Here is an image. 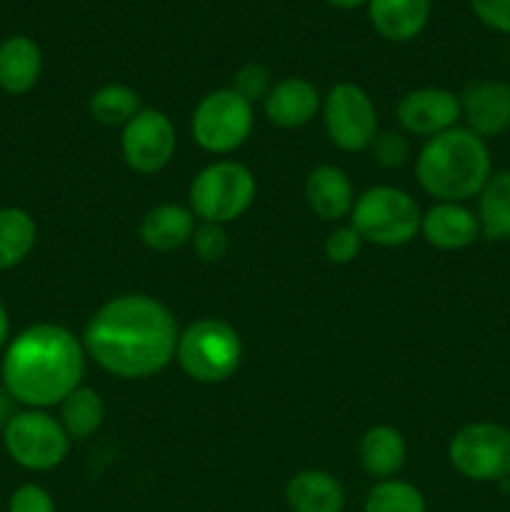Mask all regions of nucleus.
<instances>
[{
  "instance_id": "nucleus-1",
  "label": "nucleus",
  "mask_w": 510,
  "mask_h": 512,
  "mask_svg": "<svg viewBox=\"0 0 510 512\" xmlns=\"http://www.w3.org/2000/svg\"><path fill=\"white\" fill-rule=\"evenodd\" d=\"M180 330L173 313L150 295L108 300L83 333L90 358L123 380H143L168 368L178 350Z\"/></svg>"
},
{
  "instance_id": "nucleus-2",
  "label": "nucleus",
  "mask_w": 510,
  "mask_h": 512,
  "mask_svg": "<svg viewBox=\"0 0 510 512\" xmlns=\"http://www.w3.org/2000/svg\"><path fill=\"white\" fill-rule=\"evenodd\" d=\"M0 373L15 403L45 410L80 388L85 348L63 325L35 323L10 340Z\"/></svg>"
},
{
  "instance_id": "nucleus-3",
  "label": "nucleus",
  "mask_w": 510,
  "mask_h": 512,
  "mask_svg": "<svg viewBox=\"0 0 510 512\" xmlns=\"http://www.w3.org/2000/svg\"><path fill=\"white\" fill-rule=\"evenodd\" d=\"M415 173L425 193L438 203H465L485 188L493 175V160L480 135L455 125L423 145Z\"/></svg>"
},
{
  "instance_id": "nucleus-4",
  "label": "nucleus",
  "mask_w": 510,
  "mask_h": 512,
  "mask_svg": "<svg viewBox=\"0 0 510 512\" xmlns=\"http://www.w3.org/2000/svg\"><path fill=\"white\" fill-rule=\"evenodd\" d=\"M175 358L188 378L198 383H223L238 370L243 343L230 323L220 318H203L180 333Z\"/></svg>"
},
{
  "instance_id": "nucleus-5",
  "label": "nucleus",
  "mask_w": 510,
  "mask_h": 512,
  "mask_svg": "<svg viewBox=\"0 0 510 512\" xmlns=\"http://www.w3.org/2000/svg\"><path fill=\"white\" fill-rule=\"evenodd\" d=\"M350 220L355 233L368 243L380 248H398L415 238L423 215L418 203L405 190L375 185L355 200Z\"/></svg>"
},
{
  "instance_id": "nucleus-6",
  "label": "nucleus",
  "mask_w": 510,
  "mask_h": 512,
  "mask_svg": "<svg viewBox=\"0 0 510 512\" xmlns=\"http://www.w3.org/2000/svg\"><path fill=\"white\" fill-rule=\"evenodd\" d=\"M3 445L15 465L30 473H48L68 458L70 438L53 415L25 408L18 410L3 428Z\"/></svg>"
},
{
  "instance_id": "nucleus-7",
  "label": "nucleus",
  "mask_w": 510,
  "mask_h": 512,
  "mask_svg": "<svg viewBox=\"0 0 510 512\" xmlns=\"http://www.w3.org/2000/svg\"><path fill=\"white\" fill-rule=\"evenodd\" d=\"M255 198V178L235 160H218L195 175L190 185V210L203 223L225 225L238 220Z\"/></svg>"
},
{
  "instance_id": "nucleus-8",
  "label": "nucleus",
  "mask_w": 510,
  "mask_h": 512,
  "mask_svg": "<svg viewBox=\"0 0 510 512\" xmlns=\"http://www.w3.org/2000/svg\"><path fill=\"white\" fill-rule=\"evenodd\" d=\"M448 460L473 483H503L510 478V430L498 423H470L453 435Z\"/></svg>"
},
{
  "instance_id": "nucleus-9",
  "label": "nucleus",
  "mask_w": 510,
  "mask_h": 512,
  "mask_svg": "<svg viewBox=\"0 0 510 512\" xmlns=\"http://www.w3.org/2000/svg\"><path fill=\"white\" fill-rule=\"evenodd\" d=\"M190 130L195 143L208 153H233L253 133V105L233 88L213 90L195 108Z\"/></svg>"
},
{
  "instance_id": "nucleus-10",
  "label": "nucleus",
  "mask_w": 510,
  "mask_h": 512,
  "mask_svg": "<svg viewBox=\"0 0 510 512\" xmlns=\"http://www.w3.org/2000/svg\"><path fill=\"white\" fill-rule=\"evenodd\" d=\"M323 120L330 143L345 153H360L378 138V113L373 100L355 83H338L328 90Z\"/></svg>"
},
{
  "instance_id": "nucleus-11",
  "label": "nucleus",
  "mask_w": 510,
  "mask_h": 512,
  "mask_svg": "<svg viewBox=\"0 0 510 512\" xmlns=\"http://www.w3.org/2000/svg\"><path fill=\"white\" fill-rule=\"evenodd\" d=\"M120 148L130 170L140 175H153L173 160L178 135L168 115L145 108L123 128Z\"/></svg>"
},
{
  "instance_id": "nucleus-12",
  "label": "nucleus",
  "mask_w": 510,
  "mask_h": 512,
  "mask_svg": "<svg viewBox=\"0 0 510 512\" xmlns=\"http://www.w3.org/2000/svg\"><path fill=\"white\" fill-rule=\"evenodd\" d=\"M460 113V98L443 88H420L403 95L398 103V120L405 133L418 138H435L445 130L455 128Z\"/></svg>"
},
{
  "instance_id": "nucleus-13",
  "label": "nucleus",
  "mask_w": 510,
  "mask_h": 512,
  "mask_svg": "<svg viewBox=\"0 0 510 512\" xmlns=\"http://www.w3.org/2000/svg\"><path fill=\"white\" fill-rule=\"evenodd\" d=\"M460 113L465 128L483 140L510 130V83L505 80H475L460 95Z\"/></svg>"
},
{
  "instance_id": "nucleus-14",
  "label": "nucleus",
  "mask_w": 510,
  "mask_h": 512,
  "mask_svg": "<svg viewBox=\"0 0 510 512\" xmlns=\"http://www.w3.org/2000/svg\"><path fill=\"white\" fill-rule=\"evenodd\" d=\"M420 233L438 250H463L480 238V223L463 203H435L420 220Z\"/></svg>"
},
{
  "instance_id": "nucleus-15",
  "label": "nucleus",
  "mask_w": 510,
  "mask_h": 512,
  "mask_svg": "<svg viewBox=\"0 0 510 512\" xmlns=\"http://www.w3.org/2000/svg\"><path fill=\"white\" fill-rule=\"evenodd\" d=\"M265 118L285 130L303 128L315 118L320 108V95L310 80L285 78L270 88L265 95Z\"/></svg>"
},
{
  "instance_id": "nucleus-16",
  "label": "nucleus",
  "mask_w": 510,
  "mask_h": 512,
  "mask_svg": "<svg viewBox=\"0 0 510 512\" xmlns=\"http://www.w3.org/2000/svg\"><path fill=\"white\" fill-rule=\"evenodd\" d=\"M43 73V50L28 35H10L0 43V90L25 95Z\"/></svg>"
},
{
  "instance_id": "nucleus-17",
  "label": "nucleus",
  "mask_w": 510,
  "mask_h": 512,
  "mask_svg": "<svg viewBox=\"0 0 510 512\" xmlns=\"http://www.w3.org/2000/svg\"><path fill=\"white\" fill-rule=\"evenodd\" d=\"M285 503L293 512H343L345 488L325 470H303L285 485Z\"/></svg>"
},
{
  "instance_id": "nucleus-18",
  "label": "nucleus",
  "mask_w": 510,
  "mask_h": 512,
  "mask_svg": "<svg viewBox=\"0 0 510 512\" xmlns=\"http://www.w3.org/2000/svg\"><path fill=\"white\" fill-rule=\"evenodd\" d=\"M195 228L198 225H195L193 210L178 203H163L145 213L143 223H140V240L150 250L170 253V250L190 243Z\"/></svg>"
},
{
  "instance_id": "nucleus-19",
  "label": "nucleus",
  "mask_w": 510,
  "mask_h": 512,
  "mask_svg": "<svg viewBox=\"0 0 510 512\" xmlns=\"http://www.w3.org/2000/svg\"><path fill=\"white\" fill-rule=\"evenodd\" d=\"M368 18L385 40L408 43L428 25L430 0H368Z\"/></svg>"
},
{
  "instance_id": "nucleus-20",
  "label": "nucleus",
  "mask_w": 510,
  "mask_h": 512,
  "mask_svg": "<svg viewBox=\"0 0 510 512\" xmlns=\"http://www.w3.org/2000/svg\"><path fill=\"white\" fill-rule=\"evenodd\" d=\"M305 198L310 210L323 220H340L353 213V185L335 165H318L305 180Z\"/></svg>"
},
{
  "instance_id": "nucleus-21",
  "label": "nucleus",
  "mask_w": 510,
  "mask_h": 512,
  "mask_svg": "<svg viewBox=\"0 0 510 512\" xmlns=\"http://www.w3.org/2000/svg\"><path fill=\"white\" fill-rule=\"evenodd\" d=\"M405 458H408V445H405L403 435L388 425L370 428L360 440V463H363L365 473L373 478H395L405 465Z\"/></svg>"
},
{
  "instance_id": "nucleus-22",
  "label": "nucleus",
  "mask_w": 510,
  "mask_h": 512,
  "mask_svg": "<svg viewBox=\"0 0 510 512\" xmlns=\"http://www.w3.org/2000/svg\"><path fill=\"white\" fill-rule=\"evenodd\" d=\"M480 235L488 240H510V168L490 175L478 195Z\"/></svg>"
},
{
  "instance_id": "nucleus-23",
  "label": "nucleus",
  "mask_w": 510,
  "mask_h": 512,
  "mask_svg": "<svg viewBox=\"0 0 510 512\" xmlns=\"http://www.w3.org/2000/svg\"><path fill=\"white\" fill-rule=\"evenodd\" d=\"M38 225L23 208H0V270H10L23 263L35 248Z\"/></svg>"
},
{
  "instance_id": "nucleus-24",
  "label": "nucleus",
  "mask_w": 510,
  "mask_h": 512,
  "mask_svg": "<svg viewBox=\"0 0 510 512\" xmlns=\"http://www.w3.org/2000/svg\"><path fill=\"white\" fill-rule=\"evenodd\" d=\"M105 420V403L95 390L75 388L68 398L60 403V425L65 428L70 440H85L98 433Z\"/></svg>"
},
{
  "instance_id": "nucleus-25",
  "label": "nucleus",
  "mask_w": 510,
  "mask_h": 512,
  "mask_svg": "<svg viewBox=\"0 0 510 512\" xmlns=\"http://www.w3.org/2000/svg\"><path fill=\"white\" fill-rule=\"evenodd\" d=\"M88 110L95 123L108 125V128H118V125L125 128L143 108H140V98L133 88L120 83H108L90 95Z\"/></svg>"
},
{
  "instance_id": "nucleus-26",
  "label": "nucleus",
  "mask_w": 510,
  "mask_h": 512,
  "mask_svg": "<svg viewBox=\"0 0 510 512\" xmlns=\"http://www.w3.org/2000/svg\"><path fill=\"white\" fill-rule=\"evenodd\" d=\"M363 512H428V503L415 485L390 478L370 490Z\"/></svg>"
},
{
  "instance_id": "nucleus-27",
  "label": "nucleus",
  "mask_w": 510,
  "mask_h": 512,
  "mask_svg": "<svg viewBox=\"0 0 510 512\" xmlns=\"http://www.w3.org/2000/svg\"><path fill=\"white\" fill-rule=\"evenodd\" d=\"M273 83H270V73L265 65L260 63H248L235 73L233 78V90L240 95V98L248 100L250 105L255 100H265V95L270 93Z\"/></svg>"
},
{
  "instance_id": "nucleus-28",
  "label": "nucleus",
  "mask_w": 510,
  "mask_h": 512,
  "mask_svg": "<svg viewBox=\"0 0 510 512\" xmlns=\"http://www.w3.org/2000/svg\"><path fill=\"white\" fill-rule=\"evenodd\" d=\"M228 233H225L223 225L215 223H203L195 228L193 233V248L203 263H218L228 253Z\"/></svg>"
},
{
  "instance_id": "nucleus-29",
  "label": "nucleus",
  "mask_w": 510,
  "mask_h": 512,
  "mask_svg": "<svg viewBox=\"0 0 510 512\" xmlns=\"http://www.w3.org/2000/svg\"><path fill=\"white\" fill-rule=\"evenodd\" d=\"M8 512H58V508H55L53 495L43 485L25 483L10 495Z\"/></svg>"
},
{
  "instance_id": "nucleus-30",
  "label": "nucleus",
  "mask_w": 510,
  "mask_h": 512,
  "mask_svg": "<svg viewBox=\"0 0 510 512\" xmlns=\"http://www.w3.org/2000/svg\"><path fill=\"white\" fill-rule=\"evenodd\" d=\"M373 158L375 163H380L383 168H403L410 160V143L398 133H383L373 140Z\"/></svg>"
},
{
  "instance_id": "nucleus-31",
  "label": "nucleus",
  "mask_w": 510,
  "mask_h": 512,
  "mask_svg": "<svg viewBox=\"0 0 510 512\" xmlns=\"http://www.w3.org/2000/svg\"><path fill=\"white\" fill-rule=\"evenodd\" d=\"M360 245H363V238L355 233V228H338L328 235L325 240V258L335 265H348L358 258Z\"/></svg>"
},
{
  "instance_id": "nucleus-32",
  "label": "nucleus",
  "mask_w": 510,
  "mask_h": 512,
  "mask_svg": "<svg viewBox=\"0 0 510 512\" xmlns=\"http://www.w3.org/2000/svg\"><path fill=\"white\" fill-rule=\"evenodd\" d=\"M475 18L495 33L510 35V0H470Z\"/></svg>"
},
{
  "instance_id": "nucleus-33",
  "label": "nucleus",
  "mask_w": 510,
  "mask_h": 512,
  "mask_svg": "<svg viewBox=\"0 0 510 512\" xmlns=\"http://www.w3.org/2000/svg\"><path fill=\"white\" fill-rule=\"evenodd\" d=\"M13 403H15V400L10 398L8 390H5V388L0 390V425H3V428L8 425V420L13 418L15 413H18V410H13Z\"/></svg>"
},
{
  "instance_id": "nucleus-34",
  "label": "nucleus",
  "mask_w": 510,
  "mask_h": 512,
  "mask_svg": "<svg viewBox=\"0 0 510 512\" xmlns=\"http://www.w3.org/2000/svg\"><path fill=\"white\" fill-rule=\"evenodd\" d=\"M8 343H10V318L3 300H0V350L8 348Z\"/></svg>"
},
{
  "instance_id": "nucleus-35",
  "label": "nucleus",
  "mask_w": 510,
  "mask_h": 512,
  "mask_svg": "<svg viewBox=\"0 0 510 512\" xmlns=\"http://www.w3.org/2000/svg\"><path fill=\"white\" fill-rule=\"evenodd\" d=\"M325 3H330L333 8H340V10H353V8H360V5H368V0H325Z\"/></svg>"
}]
</instances>
